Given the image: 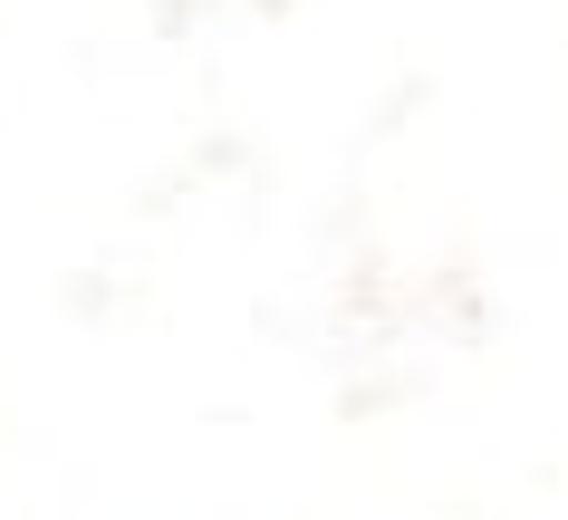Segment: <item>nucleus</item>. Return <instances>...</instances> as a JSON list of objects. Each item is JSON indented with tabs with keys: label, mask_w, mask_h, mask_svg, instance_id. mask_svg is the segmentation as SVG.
Instances as JSON below:
<instances>
[]
</instances>
